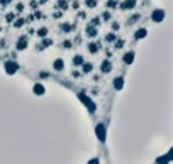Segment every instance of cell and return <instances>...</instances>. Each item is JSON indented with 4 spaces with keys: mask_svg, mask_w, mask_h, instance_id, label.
I'll return each mask as SVG.
<instances>
[{
    "mask_svg": "<svg viewBox=\"0 0 173 164\" xmlns=\"http://www.w3.org/2000/svg\"><path fill=\"white\" fill-rule=\"evenodd\" d=\"M90 70H92V64H85V66H83V71H85V73H88Z\"/></svg>",
    "mask_w": 173,
    "mask_h": 164,
    "instance_id": "7c38bea8",
    "label": "cell"
},
{
    "mask_svg": "<svg viewBox=\"0 0 173 164\" xmlns=\"http://www.w3.org/2000/svg\"><path fill=\"white\" fill-rule=\"evenodd\" d=\"M88 5H94V0H88Z\"/></svg>",
    "mask_w": 173,
    "mask_h": 164,
    "instance_id": "2e32d148",
    "label": "cell"
},
{
    "mask_svg": "<svg viewBox=\"0 0 173 164\" xmlns=\"http://www.w3.org/2000/svg\"><path fill=\"white\" fill-rule=\"evenodd\" d=\"M165 156H166V159L172 163V161H173V147L170 149V151H168V152H166V154H165Z\"/></svg>",
    "mask_w": 173,
    "mask_h": 164,
    "instance_id": "30bf717a",
    "label": "cell"
},
{
    "mask_svg": "<svg viewBox=\"0 0 173 164\" xmlns=\"http://www.w3.org/2000/svg\"><path fill=\"white\" fill-rule=\"evenodd\" d=\"M81 63H83V58H81V56H77V58H75V64H77V66H80Z\"/></svg>",
    "mask_w": 173,
    "mask_h": 164,
    "instance_id": "8fae6325",
    "label": "cell"
},
{
    "mask_svg": "<svg viewBox=\"0 0 173 164\" xmlns=\"http://www.w3.org/2000/svg\"><path fill=\"white\" fill-rule=\"evenodd\" d=\"M122 86H124V80H122V78H115L114 88L115 90H122Z\"/></svg>",
    "mask_w": 173,
    "mask_h": 164,
    "instance_id": "277c9868",
    "label": "cell"
},
{
    "mask_svg": "<svg viewBox=\"0 0 173 164\" xmlns=\"http://www.w3.org/2000/svg\"><path fill=\"white\" fill-rule=\"evenodd\" d=\"M55 70H56V71H61V70H63V61H61V59H56V61H55Z\"/></svg>",
    "mask_w": 173,
    "mask_h": 164,
    "instance_id": "ba28073f",
    "label": "cell"
},
{
    "mask_svg": "<svg viewBox=\"0 0 173 164\" xmlns=\"http://www.w3.org/2000/svg\"><path fill=\"white\" fill-rule=\"evenodd\" d=\"M133 59H134V53H127V54L124 56V63H126V64H131Z\"/></svg>",
    "mask_w": 173,
    "mask_h": 164,
    "instance_id": "5b68a950",
    "label": "cell"
},
{
    "mask_svg": "<svg viewBox=\"0 0 173 164\" xmlns=\"http://www.w3.org/2000/svg\"><path fill=\"white\" fill-rule=\"evenodd\" d=\"M95 132H97V137L104 142V141H105V127H104L102 124H98V125L95 127Z\"/></svg>",
    "mask_w": 173,
    "mask_h": 164,
    "instance_id": "6da1fadb",
    "label": "cell"
},
{
    "mask_svg": "<svg viewBox=\"0 0 173 164\" xmlns=\"http://www.w3.org/2000/svg\"><path fill=\"white\" fill-rule=\"evenodd\" d=\"M22 48H26V39H22L19 42V49H22Z\"/></svg>",
    "mask_w": 173,
    "mask_h": 164,
    "instance_id": "5bb4252c",
    "label": "cell"
},
{
    "mask_svg": "<svg viewBox=\"0 0 173 164\" xmlns=\"http://www.w3.org/2000/svg\"><path fill=\"white\" fill-rule=\"evenodd\" d=\"M5 71H7L9 74H14L15 71H17V64H15V63H12V61H10V63H7V64H5Z\"/></svg>",
    "mask_w": 173,
    "mask_h": 164,
    "instance_id": "3957f363",
    "label": "cell"
},
{
    "mask_svg": "<svg viewBox=\"0 0 173 164\" xmlns=\"http://www.w3.org/2000/svg\"><path fill=\"white\" fill-rule=\"evenodd\" d=\"M80 100H81V102H85V105L88 107V110H90V112H95V105H94V103H92V102H90V100H88L85 95H83V93H80Z\"/></svg>",
    "mask_w": 173,
    "mask_h": 164,
    "instance_id": "7a4b0ae2",
    "label": "cell"
},
{
    "mask_svg": "<svg viewBox=\"0 0 173 164\" xmlns=\"http://www.w3.org/2000/svg\"><path fill=\"white\" fill-rule=\"evenodd\" d=\"M110 70H112V64H110L109 61H104V64H102V71L107 73V71H110Z\"/></svg>",
    "mask_w": 173,
    "mask_h": 164,
    "instance_id": "52a82bcc",
    "label": "cell"
},
{
    "mask_svg": "<svg viewBox=\"0 0 173 164\" xmlns=\"http://www.w3.org/2000/svg\"><path fill=\"white\" fill-rule=\"evenodd\" d=\"M161 19H163V12L161 10H156L153 14V20H161Z\"/></svg>",
    "mask_w": 173,
    "mask_h": 164,
    "instance_id": "9c48e42d",
    "label": "cell"
},
{
    "mask_svg": "<svg viewBox=\"0 0 173 164\" xmlns=\"http://www.w3.org/2000/svg\"><path fill=\"white\" fill-rule=\"evenodd\" d=\"M144 34H146V31H144V29H141V31H139V32L136 34V37H143Z\"/></svg>",
    "mask_w": 173,
    "mask_h": 164,
    "instance_id": "4fadbf2b",
    "label": "cell"
},
{
    "mask_svg": "<svg viewBox=\"0 0 173 164\" xmlns=\"http://www.w3.org/2000/svg\"><path fill=\"white\" fill-rule=\"evenodd\" d=\"M90 51H92V53H95V51H97V46H94V44H90Z\"/></svg>",
    "mask_w": 173,
    "mask_h": 164,
    "instance_id": "9a60e30c",
    "label": "cell"
},
{
    "mask_svg": "<svg viewBox=\"0 0 173 164\" xmlns=\"http://www.w3.org/2000/svg\"><path fill=\"white\" fill-rule=\"evenodd\" d=\"M32 90H34V93H36V95H42V93H44V86H42V85H34V88H32Z\"/></svg>",
    "mask_w": 173,
    "mask_h": 164,
    "instance_id": "8992f818",
    "label": "cell"
}]
</instances>
